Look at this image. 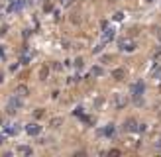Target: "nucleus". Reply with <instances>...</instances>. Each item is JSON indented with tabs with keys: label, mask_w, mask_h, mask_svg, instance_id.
Here are the masks:
<instances>
[{
	"label": "nucleus",
	"mask_w": 161,
	"mask_h": 157,
	"mask_svg": "<svg viewBox=\"0 0 161 157\" xmlns=\"http://www.w3.org/2000/svg\"><path fill=\"white\" fill-rule=\"evenodd\" d=\"M6 108H8V114H14V112L20 108V98H18V96H12V98L8 100V106Z\"/></svg>",
	"instance_id": "obj_1"
},
{
	"label": "nucleus",
	"mask_w": 161,
	"mask_h": 157,
	"mask_svg": "<svg viewBox=\"0 0 161 157\" xmlns=\"http://www.w3.org/2000/svg\"><path fill=\"white\" fill-rule=\"evenodd\" d=\"M136 130H138V122L136 120H132V118H130V120L124 122V132H136Z\"/></svg>",
	"instance_id": "obj_2"
},
{
	"label": "nucleus",
	"mask_w": 161,
	"mask_h": 157,
	"mask_svg": "<svg viewBox=\"0 0 161 157\" xmlns=\"http://www.w3.org/2000/svg\"><path fill=\"white\" fill-rule=\"evenodd\" d=\"M112 77H114L116 81H124L128 77V71H126V69H116V71L112 73Z\"/></svg>",
	"instance_id": "obj_3"
},
{
	"label": "nucleus",
	"mask_w": 161,
	"mask_h": 157,
	"mask_svg": "<svg viewBox=\"0 0 161 157\" xmlns=\"http://www.w3.org/2000/svg\"><path fill=\"white\" fill-rule=\"evenodd\" d=\"M26 130H28L30 136H37V134L41 132V126H37V124H30V126L26 128Z\"/></svg>",
	"instance_id": "obj_4"
},
{
	"label": "nucleus",
	"mask_w": 161,
	"mask_h": 157,
	"mask_svg": "<svg viewBox=\"0 0 161 157\" xmlns=\"http://www.w3.org/2000/svg\"><path fill=\"white\" fill-rule=\"evenodd\" d=\"M16 151H18L20 155H31V147H28V145H20Z\"/></svg>",
	"instance_id": "obj_5"
},
{
	"label": "nucleus",
	"mask_w": 161,
	"mask_h": 157,
	"mask_svg": "<svg viewBox=\"0 0 161 157\" xmlns=\"http://www.w3.org/2000/svg\"><path fill=\"white\" fill-rule=\"evenodd\" d=\"M47 75H49V67H47V65H43V67L39 69V79H41V81H45V79H47Z\"/></svg>",
	"instance_id": "obj_6"
},
{
	"label": "nucleus",
	"mask_w": 161,
	"mask_h": 157,
	"mask_svg": "<svg viewBox=\"0 0 161 157\" xmlns=\"http://www.w3.org/2000/svg\"><path fill=\"white\" fill-rule=\"evenodd\" d=\"M142 90H143V85H142V83H138L136 86H132V93L136 94V96H139V94H142Z\"/></svg>",
	"instance_id": "obj_7"
},
{
	"label": "nucleus",
	"mask_w": 161,
	"mask_h": 157,
	"mask_svg": "<svg viewBox=\"0 0 161 157\" xmlns=\"http://www.w3.org/2000/svg\"><path fill=\"white\" fill-rule=\"evenodd\" d=\"M16 96H28V86H18V90H16Z\"/></svg>",
	"instance_id": "obj_8"
},
{
	"label": "nucleus",
	"mask_w": 161,
	"mask_h": 157,
	"mask_svg": "<svg viewBox=\"0 0 161 157\" xmlns=\"http://www.w3.org/2000/svg\"><path fill=\"white\" fill-rule=\"evenodd\" d=\"M122 47H124L126 51H134V49H136V43H132V41H124V43H122Z\"/></svg>",
	"instance_id": "obj_9"
},
{
	"label": "nucleus",
	"mask_w": 161,
	"mask_h": 157,
	"mask_svg": "<svg viewBox=\"0 0 161 157\" xmlns=\"http://www.w3.org/2000/svg\"><path fill=\"white\" fill-rule=\"evenodd\" d=\"M110 61H116V55H102L100 57V63H110Z\"/></svg>",
	"instance_id": "obj_10"
},
{
	"label": "nucleus",
	"mask_w": 161,
	"mask_h": 157,
	"mask_svg": "<svg viewBox=\"0 0 161 157\" xmlns=\"http://www.w3.org/2000/svg\"><path fill=\"white\" fill-rule=\"evenodd\" d=\"M43 114H45V110H43V108H37V110L34 112V116H35V118H43Z\"/></svg>",
	"instance_id": "obj_11"
},
{
	"label": "nucleus",
	"mask_w": 161,
	"mask_h": 157,
	"mask_svg": "<svg viewBox=\"0 0 161 157\" xmlns=\"http://www.w3.org/2000/svg\"><path fill=\"white\" fill-rule=\"evenodd\" d=\"M100 104H104V98H102V96H98V98L94 100V106H96V108H98Z\"/></svg>",
	"instance_id": "obj_12"
},
{
	"label": "nucleus",
	"mask_w": 161,
	"mask_h": 157,
	"mask_svg": "<svg viewBox=\"0 0 161 157\" xmlns=\"http://www.w3.org/2000/svg\"><path fill=\"white\" fill-rule=\"evenodd\" d=\"M61 122H63L61 118H57V120H53V122H51V126H53V128H59V126H61Z\"/></svg>",
	"instance_id": "obj_13"
},
{
	"label": "nucleus",
	"mask_w": 161,
	"mask_h": 157,
	"mask_svg": "<svg viewBox=\"0 0 161 157\" xmlns=\"http://www.w3.org/2000/svg\"><path fill=\"white\" fill-rule=\"evenodd\" d=\"M93 75H96V77L102 75V69H100V67H93Z\"/></svg>",
	"instance_id": "obj_14"
},
{
	"label": "nucleus",
	"mask_w": 161,
	"mask_h": 157,
	"mask_svg": "<svg viewBox=\"0 0 161 157\" xmlns=\"http://www.w3.org/2000/svg\"><path fill=\"white\" fill-rule=\"evenodd\" d=\"M126 104V98H116V106H124Z\"/></svg>",
	"instance_id": "obj_15"
},
{
	"label": "nucleus",
	"mask_w": 161,
	"mask_h": 157,
	"mask_svg": "<svg viewBox=\"0 0 161 157\" xmlns=\"http://www.w3.org/2000/svg\"><path fill=\"white\" fill-rule=\"evenodd\" d=\"M75 67H77V69H80V67H83V59H77V61H75Z\"/></svg>",
	"instance_id": "obj_16"
},
{
	"label": "nucleus",
	"mask_w": 161,
	"mask_h": 157,
	"mask_svg": "<svg viewBox=\"0 0 161 157\" xmlns=\"http://www.w3.org/2000/svg\"><path fill=\"white\" fill-rule=\"evenodd\" d=\"M122 18H124V14H122V12H118V14H114V20H122Z\"/></svg>",
	"instance_id": "obj_17"
},
{
	"label": "nucleus",
	"mask_w": 161,
	"mask_h": 157,
	"mask_svg": "<svg viewBox=\"0 0 161 157\" xmlns=\"http://www.w3.org/2000/svg\"><path fill=\"white\" fill-rule=\"evenodd\" d=\"M108 153H110V155H120V151H118V149H110Z\"/></svg>",
	"instance_id": "obj_18"
},
{
	"label": "nucleus",
	"mask_w": 161,
	"mask_h": 157,
	"mask_svg": "<svg viewBox=\"0 0 161 157\" xmlns=\"http://www.w3.org/2000/svg\"><path fill=\"white\" fill-rule=\"evenodd\" d=\"M2 81H4V73L0 71V83H2Z\"/></svg>",
	"instance_id": "obj_19"
},
{
	"label": "nucleus",
	"mask_w": 161,
	"mask_h": 157,
	"mask_svg": "<svg viewBox=\"0 0 161 157\" xmlns=\"http://www.w3.org/2000/svg\"><path fill=\"white\" fill-rule=\"evenodd\" d=\"M157 37H159V39H161V30H157Z\"/></svg>",
	"instance_id": "obj_20"
},
{
	"label": "nucleus",
	"mask_w": 161,
	"mask_h": 157,
	"mask_svg": "<svg viewBox=\"0 0 161 157\" xmlns=\"http://www.w3.org/2000/svg\"><path fill=\"white\" fill-rule=\"evenodd\" d=\"M61 2H69V0H61Z\"/></svg>",
	"instance_id": "obj_21"
},
{
	"label": "nucleus",
	"mask_w": 161,
	"mask_h": 157,
	"mask_svg": "<svg viewBox=\"0 0 161 157\" xmlns=\"http://www.w3.org/2000/svg\"><path fill=\"white\" fill-rule=\"evenodd\" d=\"M108 2H114V0H108Z\"/></svg>",
	"instance_id": "obj_22"
}]
</instances>
